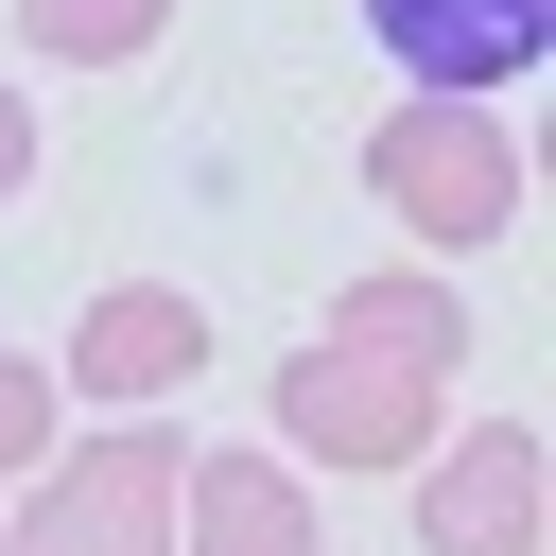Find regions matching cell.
Wrapping results in <instances>:
<instances>
[{
	"mask_svg": "<svg viewBox=\"0 0 556 556\" xmlns=\"http://www.w3.org/2000/svg\"><path fill=\"white\" fill-rule=\"evenodd\" d=\"M417 556H539V434L521 417H469L417 469Z\"/></svg>",
	"mask_w": 556,
	"mask_h": 556,
	"instance_id": "obj_4",
	"label": "cell"
},
{
	"mask_svg": "<svg viewBox=\"0 0 556 556\" xmlns=\"http://www.w3.org/2000/svg\"><path fill=\"white\" fill-rule=\"evenodd\" d=\"M174 486H191V452L156 417H104L87 452L35 469V504H17L0 556H174Z\"/></svg>",
	"mask_w": 556,
	"mask_h": 556,
	"instance_id": "obj_2",
	"label": "cell"
},
{
	"mask_svg": "<svg viewBox=\"0 0 556 556\" xmlns=\"http://www.w3.org/2000/svg\"><path fill=\"white\" fill-rule=\"evenodd\" d=\"M330 348H365V365H400V382H452V348H469V295H452V278H348Z\"/></svg>",
	"mask_w": 556,
	"mask_h": 556,
	"instance_id": "obj_8",
	"label": "cell"
},
{
	"mask_svg": "<svg viewBox=\"0 0 556 556\" xmlns=\"http://www.w3.org/2000/svg\"><path fill=\"white\" fill-rule=\"evenodd\" d=\"M17 191H35V104L0 87V208H17Z\"/></svg>",
	"mask_w": 556,
	"mask_h": 556,
	"instance_id": "obj_11",
	"label": "cell"
},
{
	"mask_svg": "<svg viewBox=\"0 0 556 556\" xmlns=\"http://www.w3.org/2000/svg\"><path fill=\"white\" fill-rule=\"evenodd\" d=\"M191 365H208V313H191L174 278H122V295H87V330H70V400H104V417L174 400Z\"/></svg>",
	"mask_w": 556,
	"mask_h": 556,
	"instance_id": "obj_6",
	"label": "cell"
},
{
	"mask_svg": "<svg viewBox=\"0 0 556 556\" xmlns=\"http://www.w3.org/2000/svg\"><path fill=\"white\" fill-rule=\"evenodd\" d=\"M174 556H330V539H313V486L278 452H208L174 486Z\"/></svg>",
	"mask_w": 556,
	"mask_h": 556,
	"instance_id": "obj_7",
	"label": "cell"
},
{
	"mask_svg": "<svg viewBox=\"0 0 556 556\" xmlns=\"http://www.w3.org/2000/svg\"><path fill=\"white\" fill-rule=\"evenodd\" d=\"M365 35L417 70V104H469V87H521L556 52V0H365Z\"/></svg>",
	"mask_w": 556,
	"mask_h": 556,
	"instance_id": "obj_5",
	"label": "cell"
},
{
	"mask_svg": "<svg viewBox=\"0 0 556 556\" xmlns=\"http://www.w3.org/2000/svg\"><path fill=\"white\" fill-rule=\"evenodd\" d=\"M17 35H35L52 70H139V52L174 35V0H17Z\"/></svg>",
	"mask_w": 556,
	"mask_h": 556,
	"instance_id": "obj_9",
	"label": "cell"
},
{
	"mask_svg": "<svg viewBox=\"0 0 556 556\" xmlns=\"http://www.w3.org/2000/svg\"><path fill=\"white\" fill-rule=\"evenodd\" d=\"M52 417H70V382L0 348V469H52Z\"/></svg>",
	"mask_w": 556,
	"mask_h": 556,
	"instance_id": "obj_10",
	"label": "cell"
},
{
	"mask_svg": "<svg viewBox=\"0 0 556 556\" xmlns=\"http://www.w3.org/2000/svg\"><path fill=\"white\" fill-rule=\"evenodd\" d=\"M417 417H434V382H400L365 348H295L278 365V452H313V469H417Z\"/></svg>",
	"mask_w": 556,
	"mask_h": 556,
	"instance_id": "obj_3",
	"label": "cell"
},
{
	"mask_svg": "<svg viewBox=\"0 0 556 556\" xmlns=\"http://www.w3.org/2000/svg\"><path fill=\"white\" fill-rule=\"evenodd\" d=\"M365 191H382V226H417L434 261H469V243L521 226V139H504L486 104H400V122L365 139Z\"/></svg>",
	"mask_w": 556,
	"mask_h": 556,
	"instance_id": "obj_1",
	"label": "cell"
}]
</instances>
